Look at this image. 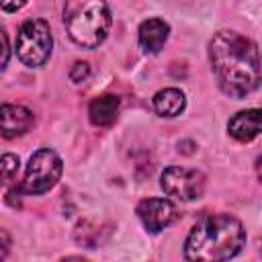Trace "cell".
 <instances>
[{"label": "cell", "mask_w": 262, "mask_h": 262, "mask_svg": "<svg viewBox=\"0 0 262 262\" xmlns=\"http://www.w3.org/2000/svg\"><path fill=\"white\" fill-rule=\"evenodd\" d=\"M53 39L51 29L43 18H29L20 25L16 33V57L29 66L39 68L51 55Z\"/></svg>", "instance_id": "5b68a950"}, {"label": "cell", "mask_w": 262, "mask_h": 262, "mask_svg": "<svg viewBox=\"0 0 262 262\" xmlns=\"http://www.w3.org/2000/svg\"><path fill=\"white\" fill-rule=\"evenodd\" d=\"M168 35H170V27L164 18H147L139 25V31H137L139 45L147 53H158L168 41Z\"/></svg>", "instance_id": "9c48e42d"}, {"label": "cell", "mask_w": 262, "mask_h": 262, "mask_svg": "<svg viewBox=\"0 0 262 262\" xmlns=\"http://www.w3.org/2000/svg\"><path fill=\"white\" fill-rule=\"evenodd\" d=\"M135 213L149 233H158L178 219V211L172 205V201L158 199V196H149V199L139 201Z\"/></svg>", "instance_id": "52a82bcc"}, {"label": "cell", "mask_w": 262, "mask_h": 262, "mask_svg": "<svg viewBox=\"0 0 262 262\" xmlns=\"http://www.w3.org/2000/svg\"><path fill=\"white\" fill-rule=\"evenodd\" d=\"M63 25L70 39L84 47H98L111 29V10L102 0H70L63 6Z\"/></svg>", "instance_id": "3957f363"}, {"label": "cell", "mask_w": 262, "mask_h": 262, "mask_svg": "<svg viewBox=\"0 0 262 262\" xmlns=\"http://www.w3.org/2000/svg\"><path fill=\"white\" fill-rule=\"evenodd\" d=\"M35 123L33 113L23 104H0V135L4 139H14L25 135Z\"/></svg>", "instance_id": "ba28073f"}, {"label": "cell", "mask_w": 262, "mask_h": 262, "mask_svg": "<svg viewBox=\"0 0 262 262\" xmlns=\"http://www.w3.org/2000/svg\"><path fill=\"white\" fill-rule=\"evenodd\" d=\"M160 186L162 190L178 201H194L201 199L207 186V178L203 172L199 170H190V168H180V166H170L162 172L160 178Z\"/></svg>", "instance_id": "8992f818"}, {"label": "cell", "mask_w": 262, "mask_h": 262, "mask_svg": "<svg viewBox=\"0 0 262 262\" xmlns=\"http://www.w3.org/2000/svg\"><path fill=\"white\" fill-rule=\"evenodd\" d=\"M88 76H90V66H88V61H78V63H74V68L70 70V80L76 82V84L84 82Z\"/></svg>", "instance_id": "5bb4252c"}, {"label": "cell", "mask_w": 262, "mask_h": 262, "mask_svg": "<svg viewBox=\"0 0 262 262\" xmlns=\"http://www.w3.org/2000/svg\"><path fill=\"white\" fill-rule=\"evenodd\" d=\"M186 98L184 92L178 88H164L154 94V108L162 117H176L184 111Z\"/></svg>", "instance_id": "7c38bea8"}, {"label": "cell", "mask_w": 262, "mask_h": 262, "mask_svg": "<svg viewBox=\"0 0 262 262\" xmlns=\"http://www.w3.org/2000/svg\"><path fill=\"white\" fill-rule=\"evenodd\" d=\"M209 61L219 88L233 98H244L260 86L258 47L235 31H219L209 43Z\"/></svg>", "instance_id": "6da1fadb"}, {"label": "cell", "mask_w": 262, "mask_h": 262, "mask_svg": "<svg viewBox=\"0 0 262 262\" xmlns=\"http://www.w3.org/2000/svg\"><path fill=\"white\" fill-rule=\"evenodd\" d=\"M8 57H10V45H8V37L6 33L0 29V70L8 63Z\"/></svg>", "instance_id": "9a60e30c"}, {"label": "cell", "mask_w": 262, "mask_h": 262, "mask_svg": "<svg viewBox=\"0 0 262 262\" xmlns=\"http://www.w3.org/2000/svg\"><path fill=\"white\" fill-rule=\"evenodd\" d=\"M178 151H182V154H192V151H194V143H192V141H180V143H178Z\"/></svg>", "instance_id": "e0dca14e"}, {"label": "cell", "mask_w": 262, "mask_h": 262, "mask_svg": "<svg viewBox=\"0 0 262 262\" xmlns=\"http://www.w3.org/2000/svg\"><path fill=\"white\" fill-rule=\"evenodd\" d=\"M61 172H63L61 158L53 149L49 147L37 149L27 164L25 178L14 190L18 194H43L57 184Z\"/></svg>", "instance_id": "277c9868"}, {"label": "cell", "mask_w": 262, "mask_h": 262, "mask_svg": "<svg viewBox=\"0 0 262 262\" xmlns=\"http://www.w3.org/2000/svg\"><path fill=\"white\" fill-rule=\"evenodd\" d=\"M246 246V229L227 213L203 219L184 242L186 262H227Z\"/></svg>", "instance_id": "7a4b0ae2"}, {"label": "cell", "mask_w": 262, "mask_h": 262, "mask_svg": "<svg viewBox=\"0 0 262 262\" xmlns=\"http://www.w3.org/2000/svg\"><path fill=\"white\" fill-rule=\"evenodd\" d=\"M227 131L233 139H237L242 143L252 141L260 133V111L248 108V111L235 113L227 123Z\"/></svg>", "instance_id": "30bf717a"}, {"label": "cell", "mask_w": 262, "mask_h": 262, "mask_svg": "<svg viewBox=\"0 0 262 262\" xmlns=\"http://www.w3.org/2000/svg\"><path fill=\"white\" fill-rule=\"evenodd\" d=\"M119 106H121V100L113 94L96 96L88 106V119L96 127H108L115 123L119 115Z\"/></svg>", "instance_id": "8fae6325"}, {"label": "cell", "mask_w": 262, "mask_h": 262, "mask_svg": "<svg viewBox=\"0 0 262 262\" xmlns=\"http://www.w3.org/2000/svg\"><path fill=\"white\" fill-rule=\"evenodd\" d=\"M10 246H12V239H10L8 231L0 227V262H4L6 256L10 254Z\"/></svg>", "instance_id": "2e32d148"}, {"label": "cell", "mask_w": 262, "mask_h": 262, "mask_svg": "<svg viewBox=\"0 0 262 262\" xmlns=\"http://www.w3.org/2000/svg\"><path fill=\"white\" fill-rule=\"evenodd\" d=\"M23 6H25V2H16V4H6V2H0V8H2V10H8V12H14V10L23 8Z\"/></svg>", "instance_id": "ac0fdd59"}, {"label": "cell", "mask_w": 262, "mask_h": 262, "mask_svg": "<svg viewBox=\"0 0 262 262\" xmlns=\"http://www.w3.org/2000/svg\"><path fill=\"white\" fill-rule=\"evenodd\" d=\"M18 156H14V154H4V156H0V188L4 186V184H8L14 176H16V172H18Z\"/></svg>", "instance_id": "4fadbf2b"}, {"label": "cell", "mask_w": 262, "mask_h": 262, "mask_svg": "<svg viewBox=\"0 0 262 262\" xmlns=\"http://www.w3.org/2000/svg\"><path fill=\"white\" fill-rule=\"evenodd\" d=\"M61 262H88V260H84V258H78V256H70V258H63Z\"/></svg>", "instance_id": "d6986e66"}]
</instances>
